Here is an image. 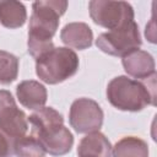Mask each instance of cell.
Listing matches in <instances>:
<instances>
[{
  "mask_svg": "<svg viewBox=\"0 0 157 157\" xmlns=\"http://www.w3.org/2000/svg\"><path fill=\"white\" fill-rule=\"evenodd\" d=\"M66 9L67 1L65 0L33 2L27 40L28 53L31 56L38 59L54 48L52 38L56 33L60 16L65 13Z\"/></svg>",
  "mask_w": 157,
  "mask_h": 157,
  "instance_id": "obj_1",
  "label": "cell"
},
{
  "mask_svg": "<svg viewBox=\"0 0 157 157\" xmlns=\"http://www.w3.org/2000/svg\"><path fill=\"white\" fill-rule=\"evenodd\" d=\"M27 119L32 125L33 137L39 141L45 153L59 157L71 150L74 136L71 131L65 128L64 118L58 110L52 107H43Z\"/></svg>",
  "mask_w": 157,
  "mask_h": 157,
  "instance_id": "obj_2",
  "label": "cell"
},
{
  "mask_svg": "<svg viewBox=\"0 0 157 157\" xmlns=\"http://www.w3.org/2000/svg\"><path fill=\"white\" fill-rule=\"evenodd\" d=\"M156 74L142 81L128 76H117L107 86V99L117 109L140 112L147 105L156 104Z\"/></svg>",
  "mask_w": 157,
  "mask_h": 157,
  "instance_id": "obj_3",
  "label": "cell"
},
{
  "mask_svg": "<svg viewBox=\"0 0 157 157\" xmlns=\"http://www.w3.org/2000/svg\"><path fill=\"white\" fill-rule=\"evenodd\" d=\"M78 65V56L72 49L59 47L36 59V74L43 82L56 85L72 77Z\"/></svg>",
  "mask_w": 157,
  "mask_h": 157,
  "instance_id": "obj_4",
  "label": "cell"
},
{
  "mask_svg": "<svg viewBox=\"0 0 157 157\" xmlns=\"http://www.w3.org/2000/svg\"><path fill=\"white\" fill-rule=\"evenodd\" d=\"M92 21L109 31L121 28L134 21V9L125 1L93 0L88 4Z\"/></svg>",
  "mask_w": 157,
  "mask_h": 157,
  "instance_id": "obj_5",
  "label": "cell"
},
{
  "mask_svg": "<svg viewBox=\"0 0 157 157\" xmlns=\"http://www.w3.org/2000/svg\"><path fill=\"white\" fill-rule=\"evenodd\" d=\"M141 37L139 26L135 21L129 25L101 33L96 39V45L103 53L113 56H125L126 54L139 49L141 47Z\"/></svg>",
  "mask_w": 157,
  "mask_h": 157,
  "instance_id": "obj_6",
  "label": "cell"
},
{
  "mask_svg": "<svg viewBox=\"0 0 157 157\" xmlns=\"http://www.w3.org/2000/svg\"><path fill=\"white\" fill-rule=\"evenodd\" d=\"M28 130L26 114L16 105L12 94L6 90H0V132L11 144L23 137Z\"/></svg>",
  "mask_w": 157,
  "mask_h": 157,
  "instance_id": "obj_7",
  "label": "cell"
},
{
  "mask_svg": "<svg viewBox=\"0 0 157 157\" xmlns=\"http://www.w3.org/2000/svg\"><path fill=\"white\" fill-rule=\"evenodd\" d=\"M103 110L91 98H77L72 102L69 112V123L78 134L99 131L103 124Z\"/></svg>",
  "mask_w": 157,
  "mask_h": 157,
  "instance_id": "obj_8",
  "label": "cell"
},
{
  "mask_svg": "<svg viewBox=\"0 0 157 157\" xmlns=\"http://www.w3.org/2000/svg\"><path fill=\"white\" fill-rule=\"evenodd\" d=\"M121 63L126 74L139 81L147 80L150 76L156 74L153 56L141 49H136L123 56Z\"/></svg>",
  "mask_w": 157,
  "mask_h": 157,
  "instance_id": "obj_9",
  "label": "cell"
},
{
  "mask_svg": "<svg viewBox=\"0 0 157 157\" xmlns=\"http://www.w3.org/2000/svg\"><path fill=\"white\" fill-rule=\"evenodd\" d=\"M16 96L18 102L27 109L39 110L45 105L48 93L45 87L34 80H26L17 85Z\"/></svg>",
  "mask_w": 157,
  "mask_h": 157,
  "instance_id": "obj_10",
  "label": "cell"
},
{
  "mask_svg": "<svg viewBox=\"0 0 157 157\" xmlns=\"http://www.w3.org/2000/svg\"><path fill=\"white\" fill-rule=\"evenodd\" d=\"M61 42L67 48L85 50L92 45L93 33L91 27L85 22H71L64 26L60 32Z\"/></svg>",
  "mask_w": 157,
  "mask_h": 157,
  "instance_id": "obj_11",
  "label": "cell"
},
{
  "mask_svg": "<svg viewBox=\"0 0 157 157\" xmlns=\"http://www.w3.org/2000/svg\"><path fill=\"white\" fill-rule=\"evenodd\" d=\"M112 145L109 140L99 131L90 132L81 139L77 155L82 156H93V157H112Z\"/></svg>",
  "mask_w": 157,
  "mask_h": 157,
  "instance_id": "obj_12",
  "label": "cell"
},
{
  "mask_svg": "<svg viewBox=\"0 0 157 157\" xmlns=\"http://www.w3.org/2000/svg\"><path fill=\"white\" fill-rule=\"evenodd\" d=\"M27 11L22 2L13 0H0V23L10 29L25 25Z\"/></svg>",
  "mask_w": 157,
  "mask_h": 157,
  "instance_id": "obj_13",
  "label": "cell"
},
{
  "mask_svg": "<svg viewBox=\"0 0 157 157\" xmlns=\"http://www.w3.org/2000/svg\"><path fill=\"white\" fill-rule=\"evenodd\" d=\"M113 157H148L147 144L136 136L120 139L112 148Z\"/></svg>",
  "mask_w": 157,
  "mask_h": 157,
  "instance_id": "obj_14",
  "label": "cell"
},
{
  "mask_svg": "<svg viewBox=\"0 0 157 157\" xmlns=\"http://www.w3.org/2000/svg\"><path fill=\"white\" fill-rule=\"evenodd\" d=\"M12 153L16 157H44L45 151L33 136H23L12 144Z\"/></svg>",
  "mask_w": 157,
  "mask_h": 157,
  "instance_id": "obj_15",
  "label": "cell"
},
{
  "mask_svg": "<svg viewBox=\"0 0 157 157\" xmlns=\"http://www.w3.org/2000/svg\"><path fill=\"white\" fill-rule=\"evenodd\" d=\"M18 58L9 52L0 50V85H9L17 78Z\"/></svg>",
  "mask_w": 157,
  "mask_h": 157,
  "instance_id": "obj_16",
  "label": "cell"
},
{
  "mask_svg": "<svg viewBox=\"0 0 157 157\" xmlns=\"http://www.w3.org/2000/svg\"><path fill=\"white\" fill-rule=\"evenodd\" d=\"M11 153L12 144L2 132H0V157H10Z\"/></svg>",
  "mask_w": 157,
  "mask_h": 157,
  "instance_id": "obj_17",
  "label": "cell"
},
{
  "mask_svg": "<svg viewBox=\"0 0 157 157\" xmlns=\"http://www.w3.org/2000/svg\"><path fill=\"white\" fill-rule=\"evenodd\" d=\"M82 157H93V156H82Z\"/></svg>",
  "mask_w": 157,
  "mask_h": 157,
  "instance_id": "obj_18",
  "label": "cell"
}]
</instances>
